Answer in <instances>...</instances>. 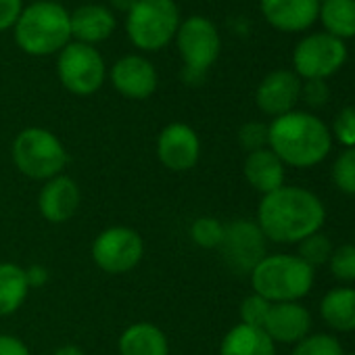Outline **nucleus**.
Instances as JSON below:
<instances>
[{"label": "nucleus", "mask_w": 355, "mask_h": 355, "mask_svg": "<svg viewBox=\"0 0 355 355\" xmlns=\"http://www.w3.org/2000/svg\"><path fill=\"white\" fill-rule=\"evenodd\" d=\"M255 222L268 243L299 245L303 239L324 228L326 205L309 189L284 184L261 197Z\"/></svg>", "instance_id": "f257e3e1"}, {"label": "nucleus", "mask_w": 355, "mask_h": 355, "mask_svg": "<svg viewBox=\"0 0 355 355\" xmlns=\"http://www.w3.org/2000/svg\"><path fill=\"white\" fill-rule=\"evenodd\" d=\"M328 123L311 111H291L268 123V148L295 169L320 165L332 150Z\"/></svg>", "instance_id": "f03ea898"}, {"label": "nucleus", "mask_w": 355, "mask_h": 355, "mask_svg": "<svg viewBox=\"0 0 355 355\" xmlns=\"http://www.w3.org/2000/svg\"><path fill=\"white\" fill-rule=\"evenodd\" d=\"M13 38L30 57L59 55L71 42L69 11L57 0H36L24 7L13 28Z\"/></svg>", "instance_id": "7ed1b4c3"}, {"label": "nucleus", "mask_w": 355, "mask_h": 355, "mask_svg": "<svg viewBox=\"0 0 355 355\" xmlns=\"http://www.w3.org/2000/svg\"><path fill=\"white\" fill-rule=\"evenodd\" d=\"M253 293L270 303L305 299L315 284V270L297 253H268L249 274Z\"/></svg>", "instance_id": "20e7f679"}, {"label": "nucleus", "mask_w": 355, "mask_h": 355, "mask_svg": "<svg viewBox=\"0 0 355 355\" xmlns=\"http://www.w3.org/2000/svg\"><path fill=\"white\" fill-rule=\"evenodd\" d=\"M11 161L21 175L30 180L46 182L65 171L69 153L55 132L32 125L13 138Z\"/></svg>", "instance_id": "39448f33"}, {"label": "nucleus", "mask_w": 355, "mask_h": 355, "mask_svg": "<svg viewBox=\"0 0 355 355\" xmlns=\"http://www.w3.org/2000/svg\"><path fill=\"white\" fill-rule=\"evenodd\" d=\"M173 42L182 61V80L191 86H199L222 53L218 26L203 15L187 17L180 21Z\"/></svg>", "instance_id": "423d86ee"}, {"label": "nucleus", "mask_w": 355, "mask_h": 355, "mask_svg": "<svg viewBox=\"0 0 355 355\" xmlns=\"http://www.w3.org/2000/svg\"><path fill=\"white\" fill-rule=\"evenodd\" d=\"M180 21L175 0H138L125 15V34L138 51L157 53L173 42Z\"/></svg>", "instance_id": "0eeeda50"}, {"label": "nucleus", "mask_w": 355, "mask_h": 355, "mask_svg": "<svg viewBox=\"0 0 355 355\" xmlns=\"http://www.w3.org/2000/svg\"><path fill=\"white\" fill-rule=\"evenodd\" d=\"M57 76L67 92L76 96H92L107 80V65L96 46L71 40L57 55Z\"/></svg>", "instance_id": "6e6552de"}, {"label": "nucleus", "mask_w": 355, "mask_h": 355, "mask_svg": "<svg viewBox=\"0 0 355 355\" xmlns=\"http://www.w3.org/2000/svg\"><path fill=\"white\" fill-rule=\"evenodd\" d=\"M92 261L111 276H123L136 270L144 257V241L130 226H109L101 230L90 247Z\"/></svg>", "instance_id": "1a4fd4ad"}, {"label": "nucleus", "mask_w": 355, "mask_h": 355, "mask_svg": "<svg viewBox=\"0 0 355 355\" xmlns=\"http://www.w3.org/2000/svg\"><path fill=\"white\" fill-rule=\"evenodd\" d=\"M347 63V44L326 32L301 38L293 51V71L301 80H328Z\"/></svg>", "instance_id": "9d476101"}, {"label": "nucleus", "mask_w": 355, "mask_h": 355, "mask_svg": "<svg viewBox=\"0 0 355 355\" xmlns=\"http://www.w3.org/2000/svg\"><path fill=\"white\" fill-rule=\"evenodd\" d=\"M220 253L234 274L249 276L251 270L268 255V239L255 220L239 218L226 224Z\"/></svg>", "instance_id": "9b49d317"}, {"label": "nucleus", "mask_w": 355, "mask_h": 355, "mask_svg": "<svg viewBox=\"0 0 355 355\" xmlns=\"http://www.w3.org/2000/svg\"><path fill=\"white\" fill-rule=\"evenodd\" d=\"M157 159L173 173L195 169L201 159V138L195 128L184 121L167 123L157 136Z\"/></svg>", "instance_id": "f8f14e48"}, {"label": "nucleus", "mask_w": 355, "mask_h": 355, "mask_svg": "<svg viewBox=\"0 0 355 355\" xmlns=\"http://www.w3.org/2000/svg\"><path fill=\"white\" fill-rule=\"evenodd\" d=\"M107 78L113 90L130 101H146L159 86L157 67L142 55H123L111 65Z\"/></svg>", "instance_id": "ddd939ff"}, {"label": "nucleus", "mask_w": 355, "mask_h": 355, "mask_svg": "<svg viewBox=\"0 0 355 355\" xmlns=\"http://www.w3.org/2000/svg\"><path fill=\"white\" fill-rule=\"evenodd\" d=\"M301 78L293 69L270 71L255 90V105L268 117H280L295 111L301 96Z\"/></svg>", "instance_id": "4468645a"}, {"label": "nucleus", "mask_w": 355, "mask_h": 355, "mask_svg": "<svg viewBox=\"0 0 355 355\" xmlns=\"http://www.w3.org/2000/svg\"><path fill=\"white\" fill-rule=\"evenodd\" d=\"M82 203L80 184L71 175H57L44 182L38 195V211L49 224H65L69 222Z\"/></svg>", "instance_id": "2eb2a0df"}, {"label": "nucleus", "mask_w": 355, "mask_h": 355, "mask_svg": "<svg viewBox=\"0 0 355 355\" xmlns=\"http://www.w3.org/2000/svg\"><path fill=\"white\" fill-rule=\"evenodd\" d=\"M313 318L311 311L299 303H272L270 313L263 324V332L276 343V345H297L301 338H305L311 332Z\"/></svg>", "instance_id": "dca6fc26"}, {"label": "nucleus", "mask_w": 355, "mask_h": 355, "mask_svg": "<svg viewBox=\"0 0 355 355\" xmlns=\"http://www.w3.org/2000/svg\"><path fill=\"white\" fill-rule=\"evenodd\" d=\"M259 9L274 30L299 34L318 21L320 0H259Z\"/></svg>", "instance_id": "f3484780"}, {"label": "nucleus", "mask_w": 355, "mask_h": 355, "mask_svg": "<svg viewBox=\"0 0 355 355\" xmlns=\"http://www.w3.org/2000/svg\"><path fill=\"white\" fill-rule=\"evenodd\" d=\"M71 40L96 46L111 38L117 28L115 13L105 5H82L69 13Z\"/></svg>", "instance_id": "a211bd4d"}, {"label": "nucleus", "mask_w": 355, "mask_h": 355, "mask_svg": "<svg viewBox=\"0 0 355 355\" xmlns=\"http://www.w3.org/2000/svg\"><path fill=\"white\" fill-rule=\"evenodd\" d=\"M243 175H245L247 184L263 197V195H270L286 184L284 182L286 165L276 157V153L272 148L266 146V148L247 153L245 163H243Z\"/></svg>", "instance_id": "6ab92c4d"}, {"label": "nucleus", "mask_w": 355, "mask_h": 355, "mask_svg": "<svg viewBox=\"0 0 355 355\" xmlns=\"http://www.w3.org/2000/svg\"><path fill=\"white\" fill-rule=\"evenodd\" d=\"M119 355H169L165 332L150 322L130 324L117 340Z\"/></svg>", "instance_id": "aec40b11"}, {"label": "nucleus", "mask_w": 355, "mask_h": 355, "mask_svg": "<svg viewBox=\"0 0 355 355\" xmlns=\"http://www.w3.org/2000/svg\"><path fill=\"white\" fill-rule=\"evenodd\" d=\"M320 318L332 332H355V286H334L320 299Z\"/></svg>", "instance_id": "412c9836"}, {"label": "nucleus", "mask_w": 355, "mask_h": 355, "mask_svg": "<svg viewBox=\"0 0 355 355\" xmlns=\"http://www.w3.org/2000/svg\"><path fill=\"white\" fill-rule=\"evenodd\" d=\"M220 355H278V351L276 343L263 332V328L239 322L224 334Z\"/></svg>", "instance_id": "4be33fe9"}, {"label": "nucleus", "mask_w": 355, "mask_h": 355, "mask_svg": "<svg viewBox=\"0 0 355 355\" xmlns=\"http://www.w3.org/2000/svg\"><path fill=\"white\" fill-rule=\"evenodd\" d=\"M30 291L26 268L13 261H0V318L19 311Z\"/></svg>", "instance_id": "5701e85b"}, {"label": "nucleus", "mask_w": 355, "mask_h": 355, "mask_svg": "<svg viewBox=\"0 0 355 355\" xmlns=\"http://www.w3.org/2000/svg\"><path fill=\"white\" fill-rule=\"evenodd\" d=\"M318 19L326 34L343 42L355 38V0H324Z\"/></svg>", "instance_id": "b1692460"}, {"label": "nucleus", "mask_w": 355, "mask_h": 355, "mask_svg": "<svg viewBox=\"0 0 355 355\" xmlns=\"http://www.w3.org/2000/svg\"><path fill=\"white\" fill-rule=\"evenodd\" d=\"M334 251V245L330 241L328 234H324L322 230L320 232H313L311 236L303 239L299 245H297V255L313 270L322 268V266H328L330 261V255Z\"/></svg>", "instance_id": "393cba45"}, {"label": "nucleus", "mask_w": 355, "mask_h": 355, "mask_svg": "<svg viewBox=\"0 0 355 355\" xmlns=\"http://www.w3.org/2000/svg\"><path fill=\"white\" fill-rule=\"evenodd\" d=\"M332 184L338 193L355 197V146L343 148L330 167Z\"/></svg>", "instance_id": "a878e982"}, {"label": "nucleus", "mask_w": 355, "mask_h": 355, "mask_svg": "<svg viewBox=\"0 0 355 355\" xmlns=\"http://www.w3.org/2000/svg\"><path fill=\"white\" fill-rule=\"evenodd\" d=\"M224 230L226 224H222L218 218L214 216H201L191 224V241L201 247V249H220L222 241H224Z\"/></svg>", "instance_id": "bb28decb"}, {"label": "nucleus", "mask_w": 355, "mask_h": 355, "mask_svg": "<svg viewBox=\"0 0 355 355\" xmlns=\"http://www.w3.org/2000/svg\"><path fill=\"white\" fill-rule=\"evenodd\" d=\"M291 355H345L340 340L330 332H309L297 345Z\"/></svg>", "instance_id": "cd10ccee"}, {"label": "nucleus", "mask_w": 355, "mask_h": 355, "mask_svg": "<svg viewBox=\"0 0 355 355\" xmlns=\"http://www.w3.org/2000/svg\"><path fill=\"white\" fill-rule=\"evenodd\" d=\"M328 270L336 282L351 286L355 282V245L345 243L334 247L328 261Z\"/></svg>", "instance_id": "c85d7f7f"}, {"label": "nucleus", "mask_w": 355, "mask_h": 355, "mask_svg": "<svg viewBox=\"0 0 355 355\" xmlns=\"http://www.w3.org/2000/svg\"><path fill=\"white\" fill-rule=\"evenodd\" d=\"M328 130H330L332 142L340 144L343 148H353L355 146V107L353 105L343 107L334 115Z\"/></svg>", "instance_id": "c756f323"}, {"label": "nucleus", "mask_w": 355, "mask_h": 355, "mask_svg": "<svg viewBox=\"0 0 355 355\" xmlns=\"http://www.w3.org/2000/svg\"><path fill=\"white\" fill-rule=\"evenodd\" d=\"M270 307L272 303L255 293L247 295L243 301H241V307H239V315H241V324H247V326H255V328H263L266 324V318L270 313Z\"/></svg>", "instance_id": "7c9ffc66"}, {"label": "nucleus", "mask_w": 355, "mask_h": 355, "mask_svg": "<svg viewBox=\"0 0 355 355\" xmlns=\"http://www.w3.org/2000/svg\"><path fill=\"white\" fill-rule=\"evenodd\" d=\"M236 140L245 153H253L268 146V123L263 121H247L239 128Z\"/></svg>", "instance_id": "2f4dec72"}, {"label": "nucleus", "mask_w": 355, "mask_h": 355, "mask_svg": "<svg viewBox=\"0 0 355 355\" xmlns=\"http://www.w3.org/2000/svg\"><path fill=\"white\" fill-rule=\"evenodd\" d=\"M309 109H322L330 101V86L326 80H303L301 82V96Z\"/></svg>", "instance_id": "473e14b6"}, {"label": "nucleus", "mask_w": 355, "mask_h": 355, "mask_svg": "<svg viewBox=\"0 0 355 355\" xmlns=\"http://www.w3.org/2000/svg\"><path fill=\"white\" fill-rule=\"evenodd\" d=\"M24 7V0H0V32H9L15 28Z\"/></svg>", "instance_id": "72a5a7b5"}, {"label": "nucleus", "mask_w": 355, "mask_h": 355, "mask_svg": "<svg viewBox=\"0 0 355 355\" xmlns=\"http://www.w3.org/2000/svg\"><path fill=\"white\" fill-rule=\"evenodd\" d=\"M0 355H32V351L19 336L0 332Z\"/></svg>", "instance_id": "f704fd0d"}, {"label": "nucleus", "mask_w": 355, "mask_h": 355, "mask_svg": "<svg viewBox=\"0 0 355 355\" xmlns=\"http://www.w3.org/2000/svg\"><path fill=\"white\" fill-rule=\"evenodd\" d=\"M26 276H28V284H30V288H42V286L49 282L51 272H49L44 266L34 263V266L26 268Z\"/></svg>", "instance_id": "c9c22d12"}, {"label": "nucleus", "mask_w": 355, "mask_h": 355, "mask_svg": "<svg viewBox=\"0 0 355 355\" xmlns=\"http://www.w3.org/2000/svg\"><path fill=\"white\" fill-rule=\"evenodd\" d=\"M138 3V0H109V9L115 13V11H119V13H123V15H128L130 13V9L134 7Z\"/></svg>", "instance_id": "e433bc0d"}, {"label": "nucleus", "mask_w": 355, "mask_h": 355, "mask_svg": "<svg viewBox=\"0 0 355 355\" xmlns=\"http://www.w3.org/2000/svg\"><path fill=\"white\" fill-rule=\"evenodd\" d=\"M51 355H86L84 349L80 345H73V343H67V345H61L57 347Z\"/></svg>", "instance_id": "4c0bfd02"}, {"label": "nucleus", "mask_w": 355, "mask_h": 355, "mask_svg": "<svg viewBox=\"0 0 355 355\" xmlns=\"http://www.w3.org/2000/svg\"><path fill=\"white\" fill-rule=\"evenodd\" d=\"M353 245H355V230H353Z\"/></svg>", "instance_id": "58836bf2"}, {"label": "nucleus", "mask_w": 355, "mask_h": 355, "mask_svg": "<svg viewBox=\"0 0 355 355\" xmlns=\"http://www.w3.org/2000/svg\"><path fill=\"white\" fill-rule=\"evenodd\" d=\"M345 355H355V353H345Z\"/></svg>", "instance_id": "ea45409f"}, {"label": "nucleus", "mask_w": 355, "mask_h": 355, "mask_svg": "<svg viewBox=\"0 0 355 355\" xmlns=\"http://www.w3.org/2000/svg\"><path fill=\"white\" fill-rule=\"evenodd\" d=\"M320 3H324V0H320Z\"/></svg>", "instance_id": "a19ab883"}]
</instances>
